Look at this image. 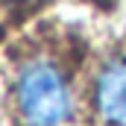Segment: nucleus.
Masks as SVG:
<instances>
[{
  "label": "nucleus",
  "mask_w": 126,
  "mask_h": 126,
  "mask_svg": "<svg viewBox=\"0 0 126 126\" xmlns=\"http://www.w3.org/2000/svg\"><path fill=\"white\" fill-rule=\"evenodd\" d=\"M67 76L47 56H32L15 76V111L24 126H64L70 120Z\"/></svg>",
  "instance_id": "nucleus-1"
},
{
  "label": "nucleus",
  "mask_w": 126,
  "mask_h": 126,
  "mask_svg": "<svg viewBox=\"0 0 126 126\" xmlns=\"http://www.w3.org/2000/svg\"><path fill=\"white\" fill-rule=\"evenodd\" d=\"M97 114L111 126H126V59L106 64L94 85Z\"/></svg>",
  "instance_id": "nucleus-2"
}]
</instances>
